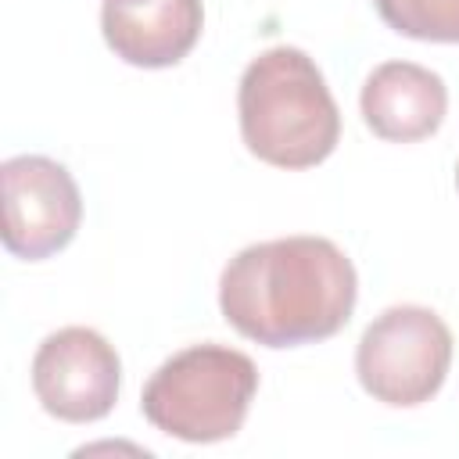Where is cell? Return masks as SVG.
<instances>
[{"label": "cell", "mask_w": 459, "mask_h": 459, "mask_svg": "<svg viewBox=\"0 0 459 459\" xmlns=\"http://www.w3.org/2000/svg\"><path fill=\"white\" fill-rule=\"evenodd\" d=\"M366 126L391 143H416L445 122V79L412 61H384L369 72L359 97Z\"/></svg>", "instance_id": "obj_8"}, {"label": "cell", "mask_w": 459, "mask_h": 459, "mask_svg": "<svg viewBox=\"0 0 459 459\" xmlns=\"http://www.w3.org/2000/svg\"><path fill=\"white\" fill-rule=\"evenodd\" d=\"M201 0H104L100 29L115 57L136 68H172L201 39Z\"/></svg>", "instance_id": "obj_7"}, {"label": "cell", "mask_w": 459, "mask_h": 459, "mask_svg": "<svg viewBox=\"0 0 459 459\" xmlns=\"http://www.w3.org/2000/svg\"><path fill=\"white\" fill-rule=\"evenodd\" d=\"M359 298L351 258L326 237H280L237 251L219 276L222 319L265 348H298L348 326Z\"/></svg>", "instance_id": "obj_1"}, {"label": "cell", "mask_w": 459, "mask_h": 459, "mask_svg": "<svg viewBox=\"0 0 459 459\" xmlns=\"http://www.w3.org/2000/svg\"><path fill=\"white\" fill-rule=\"evenodd\" d=\"M452 366V330L434 308H384L359 337L355 373L366 394L384 405L412 409L430 402Z\"/></svg>", "instance_id": "obj_4"}, {"label": "cell", "mask_w": 459, "mask_h": 459, "mask_svg": "<svg viewBox=\"0 0 459 459\" xmlns=\"http://www.w3.org/2000/svg\"><path fill=\"white\" fill-rule=\"evenodd\" d=\"M4 183V247L14 258L39 262L72 244L82 197L72 172L47 154H18L0 165Z\"/></svg>", "instance_id": "obj_5"}, {"label": "cell", "mask_w": 459, "mask_h": 459, "mask_svg": "<svg viewBox=\"0 0 459 459\" xmlns=\"http://www.w3.org/2000/svg\"><path fill=\"white\" fill-rule=\"evenodd\" d=\"M244 147L276 169H312L341 140V111L316 61L298 47L262 50L240 75Z\"/></svg>", "instance_id": "obj_2"}, {"label": "cell", "mask_w": 459, "mask_h": 459, "mask_svg": "<svg viewBox=\"0 0 459 459\" xmlns=\"http://www.w3.org/2000/svg\"><path fill=\"white\" fill-rule=\"evenodd\" d=\"M455 186H459V165H455Z\"/></svg>", "instance_id": "obj_10"}, {"label": "cell", "mask_w": 459, "mask_h": 459, "mask_svg": "<svg viewBox=\"0 0 459 459\" xmlns=\"http://www.w3.org/2000/svg\"><path fill=\"white\" fill-rule=\"evenodd\" d=\"M255 391L258 369L244 351L226 344H194L151 373L140 409L154 430L190 445H212L244 427Z\"/></svg>", "instance_id": "obj_3"}, {"label": "cell", "mask_w": 459, "mask_h": 459, "mask_svg": "<svg viewBox=\"0 0 459 459\" xmlns=\"http://www.w3.org/2000/svg\"><path fill=\"white\" fill-rule=\"evenodd\" d=\"M387 29L423 43H459V0H373Z\"/></svg>", "instance_id": "obj_9"}, {"label": "cell", "mask_w": 459, "mask_h": 459, "mask_svg": "<svg viewBox=\"0 0 459 459\" xmlns=\"http://www.w3.org/2000/svg\"><path fill=\"white\" fill-rule=\"evenodd\" d=\"M118 351L90 326L50 333L32 355V391L39 405L65 423L104 420L118 402Z\"/></svg>", "instance_id": "obj_6"}]
</instances>
